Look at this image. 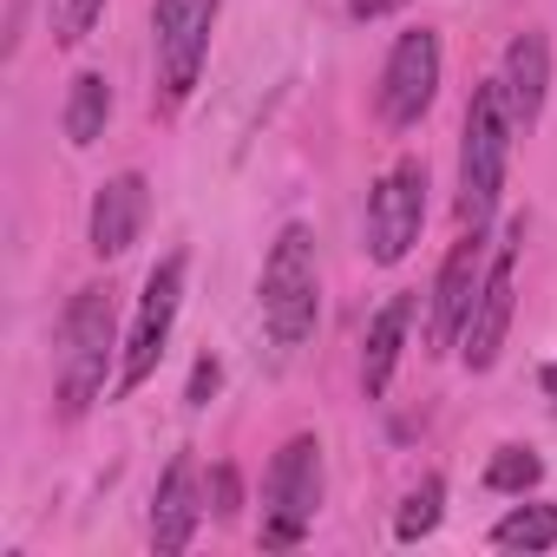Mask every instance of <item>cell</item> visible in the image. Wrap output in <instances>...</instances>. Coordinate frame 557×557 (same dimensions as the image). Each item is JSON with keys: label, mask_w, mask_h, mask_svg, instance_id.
Returning <instances> with one entry per match:
<instances>
[{"label": "cell", "mask_w": 557, "mask_h": 557, "mask_svg": "<svg viewBox=\"0 0 557 557\" xmlns=\"http://www.w3.org/2000/svg\"><path fill=\"white\" fill-rule=\"evenodd\" d=\"M119 309H112V289L106 283H86L66 315H60V348H53V400H60V420H79L99 394H106V374L119 361Z\"/></svg>", "instance_id": "cell-1"}, {"label": "cell", "mask_w": 557, "mask_h": 557, "mask_svg": "<svg viewBox=\"0 0 557 557\" xmlns=\"http://www.w3.org/2000/svg\"><path fill=\"white\" fill-rule=\"evenodd\" d=\"M511 138H518V119L505 106V86L498 79L472 86L466 125H459V230H492L498 197H505Z\"/></svg>", "instance_id": "cell-2"}, {"label": "cell", "mask_w": 557, "mask_h": 557, "mask_svg": "<svg viewBox=\"0 0 557 557\" xmlns=\"http://www.w3.org/2000/svg\"><path fill=\"white\" fill-rule=\"evenodd\" d=\"M322 322V269H315V230L309 223H283L262 256V329L269 342L296 355Z\"/></svg>", "instance_id": "cell-3"}, {"label": "cell", "mask_w": 557, "mask_h": 557, "mask_svg": "<svg viewBox=\"0 0 557 557\" xmlns=\"http://www.w3.org/2000/svg\"><path fill=\"white\" fill-rule=\"evenodd\" d=\"M315 511H322V440L296 433V440H283V453L269 459V479H262V544L296 550L309 537Z\"/></svg>", "instance_id": "cell-4"}, {"label": "cell", "mask_w": 557, "mask_h": 557, "mask_svg": "<svg viewBox=\"0 0 557 557\" xmlns=\"http://www.w3.org/2000/svg\"><path fill=\"white\" fill-rule=\"evenodd\" d=\"M216 14H223V0H151V66H158L164 106H184L197 92Z\"/></svg>", "instance_id": "cell-5"}, {"label": "cell", "mask_w": 557, "mask_h": 557, "mask_svg": "<svg viewBox=\"0 0 557 557\" xmlns=\"http://www.w3.org/2000/svg\"><path fill=\"white\" fill-rule=\"evenodd\" d=\"M518 256H524V223H505V236L492 243V262H485V283L472 296V315L459 329V361L472 374H485L511 335V315H518Z\"/></svg>", "instance_id": "cell-6"}, {"label": "cell", "mask_w": 557, "mask_h": 557, "mask_svg": "<svg viewBox=\"0 0 557 557\" xmlns=\"http://www.w3.org/2000/svg\"><path fill=\"white\" fill-rule=\"evenodd\" d=\"M184 275H190V262L184 256H164L151 275H145V296H138V315H132V329H125V355H119V394H138L151 374H158V361H164V348H171V329H177V309H184Z\"/></svg>", "instance_id": "cell-7"}, {"label": "cell", "mask_w": 557, "mask_h": 557, "mask_svg": "<svg viewBox=\"0 0 557 557\" xmlns=\"http://www.w3.org/2000/svg\"><path fill=\"white\" fill-rule=\"evenodd\" d=\"M420 230H426V158H400L368 190V262L381 269L407 262Z\"/></svg>", "instance_id": "cell-8"}, {"label": "cell", "mask_w": 557, "mask_h": 557, "mask_svg": "<svg viewBox=\"0 0 557 557\" xmlns=\"http://www.w3.org/2000/svg\"><path fill=\"white\" fill-rule=\"evenodd\" d=\"M440 34L433 27H407L381 66V125L387 132H407L426 119V106L440 99Z\"/></svg>", "instance_id": "cell-9"}, {"label": "cell", "mask_w": 557, "mask_h": 557, "mask_svg": "<svg viewBox=\"0 0 557 557\" xmlns=\"http://www.w3.org/2000/svg\"><path fill=\"white\" fill-rule=\"evenodd\" d=\"M485 230H459V243L446 249L440 275H433V289H426V329H433V348H459V329L472 315V296L485 283Z\"/></svg>", "instance_id": "cell-10"}, {"label": "cell", "mask_w": 557, "mask_h": 557, "mask_svg": "<svg viewBox=\"0 0 557 557\" xmlns=\"http://www.w3.org/2000/svg\"><path fill=\"white\" fill-rule=\"evenodd\" d=\"M145 216H151V184H145V171H119V177H106L99 184V197H92V216H86V243H92V256H125L138 236H145Z\"/></svg>", "instance_id": "cell-11"}, {"label": "cell", "mask_w": 557, "mask_h": 557, "mask_svg": "<svg viewBox=\"0 0 557 557\" xmlns=\"http://www.w3.org/2000/svg\"><path fill=\"white\" fill-rule=\"evenodd\" d=\"M203 505H210V498L197 492V459L177 453V459L164 466L158 492H151V550H158V557L190 550V537H197V524H203Z\"/></svg>", "instance_id": "cell-12"}, {"label": "cell", "mask_w": 557, "mask_h": 557, "mask_svg": "<svg viewBox=\"0 0 557 557\" xmlns=\"http://www.w3.org/2000/svg\"><path fill=\"white\" fill-rule=\"evenodd\" d=\"M498 86H505V106H511L518 132H531L544 119V99H550V40L537 27L511 34V47L498 60Z\"/></svg>", "instance_id": "cell-13"}, {"label": "cell", "mask_w": 557, "mask_h": 557, "mask_svg": "<svg viewBox=\"0 0 557 557\" xmlns=\"http://www.w3.org/2000/svg\"><path fill=\"white\" fill-rule=\"evenodd\" d=\"M413 296H387V309L368 322V342H361V394L381 400L394 387V368H400V348H407V329H413Z\"/></svg>", "instance_id": "cell-14"}, {"label": "cell", "mask_w": 557, "mask_h": 557, "mask_svg": "<svg viewBox=\"0 0 557 557\" xmlns=\"http://www.w3.org/2000/svg\"><path fill=\"white\" fill-rule=\"evenodd\" d=\"M106 119H112V79L106 73H79L73 79V92H66V138L86 151V145H99L106 138Z\"/></svg>", "instance_id": "cell-15"}, {"label": "cell", "mask_w": 557, "mask_h": 557, "mask_svg": "<svg viewBox=\"0 0 557 557\" xmlns=\"http://www.w3.org/2000/svg\"><path fill=\"white\" fill-rule=\"evenodd\" d=\"M498 550H550L557 544V505H518L492 524Z\"/></svg>", "instance_id": "cell-16"}, {"label": "cell", "mask_w": 557, "mask_h": 557, "mask_svg": "<svg viewBox=\"0 0 557 557\" xmlns=\"http://www.w3.org/2000/svg\"><path fill=\"white\" fill-rule=\"evenodd\" d=\"M440 511H446V479L426 472V479L400 498V511H394V537H400V544H420V537L440 524Z\"/></svg>", "instance_id": "cell-17"}, {"label": "cell", "mask_w": 557, "mask_h": 557, "mask_svg": "<svg viewBox=\"0 0 557 557\" xmlns=\"http://www.w3.org/2000/svg\"><path fill=\"white\" fill-rule=\"evenodd\" d=\"M537 479H544V459H537L531 446H498L492 466H485V485H492V492H531Z\"/></svg>", "instance_id": "cell-18"}, {"label": "cell", "mask_w": 557, "mask_h": 557, "mask_svg": "<svg viewBox=\"0 0 557 557\" xmlns=\"http://www.w3.org/2000/svg\"><path fill=\"white\" fill-rule=\"evenodd\" d=\"M106 14V0H47V21H53V47H86L92 27Z\"/></svg>", "instance_id": "cell-19"}, {"label": "cell", "mask_w": 557, "mask_h": 557, "mask_svg": "<svg viewBox=\"0 0 557 557\" xmlns=\"http://www.w3.org/2000/svg\"><path fill=\"white\" fill-rule=\"evenodd\" d=\"M210 511H216V518H236V511H243V479H236V466H216V472H210Z\"/></svg>", "instance_id": "cell-20"}, {"label": "cell", "mask_w": 557, "mask_h": 557, "mask_svg": "<svg viewBox=\"0 0 557 557\" xmlns=\"http://www.w3.org/2000/svg\"><path fill=\"white\" fill-rule=\"evenodd\" d=\"M216 387H223V361H216V355H203V361L190 368V394H184V400H190V407H203Z\"/></svg>", "instance_id": "cell-21"}, {"label": "cell", "mask_w": 557, "mask_h": 557, "mask_svg": "<svg viewBox=\"0 0 557 557\" xmlns=\"http://www.w3.org/2000/svg\"><path fill=\"white\" fill-rule=\"evenodd\" d=\"M400 8H407V0H348V21H387Z\"/></svg>", "instance_id": "cell-22"}, {"label": "cell", "mask_w": 557, "mask_h": 557, "mask_svg": "<svg viewBox=\"0 0 557 557\" xmlns=\"http://www.w3.org/2000/svg\"><path fill=\"white\" fill-rule=\"evenodd\" d=\"M544 400H550V407H557V361H550V368H544Z\"/></svg>", "instance_id": "cell-23"}]
</instances>
